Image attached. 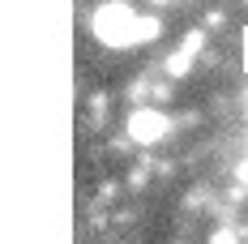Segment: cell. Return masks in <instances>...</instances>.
<instances>
[{
  "mask_svg": "<svg viewBox=\"0 0 248 244\" xmlns=\"http://www.w3.org/2000/svg\"><path fill=\"white\" fill-rule=\"evenodd\" d=\"M94 34L107 39V43H133V39H154V22L146 17H137L128 4L120 0H111V4H103L99 13H94Z\"/></svg>",
  "mask_w": 248,
  "mask_h": 244,
  "instance_id": "obj_1",
  "label": "cell"
},
{
  "mask_svg": "<svg viewBox=\"0 0 248 244\" xmlns=\"http://www.w3.org/2000/svg\"><path fill=\"white\" fill-rule=\"evenodd\" d=\"M128 129H133L137 142H158V133H167V120H163L158 112H137Z\"/></svg>",
  "mask_w": 248,
  "mask_h": 244,
  "instance_id": "obj_2",
  "label": "cell"
}]
</instances>
